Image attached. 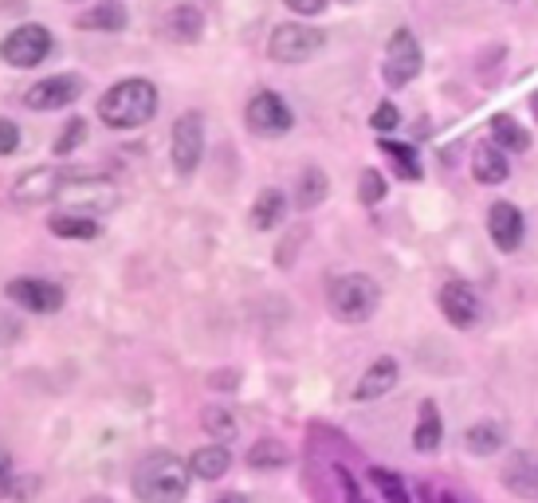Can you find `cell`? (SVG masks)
Masks as SVG:
<instances>
[{"instance_id": "obj_1", "label": "cell", "mask_w": 538, "mask_h": 503, "mask_svg": "<svg viewBox=\"0 0 538 503\" xmlns=\"http://www.w3.org/2000/svg\"><path fill=\"white\" fill-rule=\"evenodd\" d=\"M189 465L173 452H149L134 465V496L142 503H181L189 496Z\"/></svg>"}, {"instance_id": "obj_2", "label": "cell", "mask_w": 538, "mask_h": 503, "mask_svg": "<svg viewBox=\"0 0 538 503\" xmlns=\"http://www.w3.org/2000/svg\"><path fill=\"white\" fill-rule=\"evenodd\" d=\"M157 114V87L149 79H122L98 98V118L111 130H138Z\"/></svg>"}, {"instance_id": "obj_3", "label": "cell", "mask_w": 538, "mask_h": 503, "mask_svg": "<svg viewBox=\"0 0 538 503\" xmlns=\"http://www.w3.org/2000/svg\"><path fill=\"white\" fill-rule=\"evenodd\" d=\"M326 303H331L334 319H342V323H366L377 311V303H382V291H377V283L370 280V275L350 272V275H338V280L331 283Z\"/></svg>"}, {"instance_id": "obj_4", "label": "cell", "mask_w": 538, "mask_h": 503, "mask_svg": "<svg viewBox=\"0 0 538 503\" xmlns=\"http://www.w3.org/2000/svg\"><path fill=\"white\" fill-rule=\"evenodd\" d=\"M326 47V32L311 24H279L267 39V55L275 63H307Z\"/></svg>"}, {"instance_id": "obj_5", "label": "cell", "mask_w": 538, "mask_h": 503, "mask_svg": "<svg viewBox=\"0 0 538 503\" xmlns=\"http://www.w3.org/2000/svg\"><path fill=\"white\" fill-rule=\"evenodd\" d=\"M55 39L47 28L39 24H20L13 28L4 39H0V59H4L8 67H20V71H28V67H39L47 55H52Z\"/></svg>"}, {"instance_id": "obj_6", "label": "cell", "mask_w": 538, "mask_h": 503, "mask_svg": "<svg viewBox=\"0 0 538 503\" xmlns=\"http://www.w3.org/2000/svg\"><path fill=\"white\" fill-rule=\"evenodd\" d=\"M169 154H173V170L181 177L197 173V165H201V157H205V118L197 111H185L173 122V134H169Z\"/></svg>"}, {"instance_id": "obj_7", "label": "cell", "mask_w": 538, "mask_h": 503, "mask_svg": "<svg viewBox=\"0 0 538 503\" xmlns=\"http://www.w3.org/2000/svg\"><path fill=\"white\" fill-rule=\"evenodd\" d=\"M421 44H416V36L408 32V28H397L390 36V44H385V63H382V75L390 87H405L413 83L416 75H421Z\"/></svg>"}, {"instance_id": "obj_8", "label": "cell", "mask_w": 538, "mask_h": 503, "mask_svg": "<svg viewBox=\"0 0 538 503\" xmlns=\"http://www.w3.org/2000/svg\"><path fill=\"white\" fill-rule=\"evenodd\" d=\"M244 118H248V130L260 134V138H279V134H287L295 126L291 106H287L275 91H260V95L248 98Z\"/></svg>"}, {"instance_id": "obj_9", "label": "cell", "mask_w": 538, "mask_h": 503, "mask_svg": "<svg viewBox=\"0 0 538 503\" xmlns=\"http://www.w3.org/2000/svg\"><path fill=\"white\" fill-rule=\"evenodd\" d=\"M4 295L16 303V307L32 311V314H55L63 307V288L52 280H36V275H20L4 288Z\"/></svg>"}, {"instance_id": "obj_10", "label": "cell", "mask_w": 538, "mask_h": 503, "mask_svg": "<svg viewBox=\"0 0 538 503\" xmlns=\"http://www.w3.org/2000/svg\"><path fill=\"white\" fill-rule=\"evenodd\" d=\"M79 95H83V79L79 75H52V79H39L36 87H28L24 106L28 111H63Z\"/></svg>"}, {"instance_id": "obj_11", "label": "cell", "mask_w": 538, "mask_h": 503, "mask_svg": "<svg viewBox=\"0 0 538 503\" xmlns=\"http://www.w3.org/2000/svg\"><path fill=\"white\" fill-rule=\"evenodd\" d=\"M500 480L511 496L519 499H538V452L531 449H515L507 452L503 468H500Z\"/></svg>"}, {"instance_id": "obj_12", "label": "cell", "mask_w": 538, "mask_h": 503, "mask_svg": "<svg viewBox=\"0 0 538 503\" xmlns=\"http://www.w3.org/2000/svg\"><path fill=\"white\" fill-rule=\"evenodd\" d=\"M71 181V173L63 170H28L20 181L13 185V201L20 205H44V201H59V193H63V185Z\"/></svg>"}, {"instance_id": "obj_13", "label": "cell", "mask_w": 538, "mask_h": 503, "mask_svg": "<svg viewBox=\"0 0 538 503\" xmlns=\"http://www.w3.org/2000/svg\"><path fill=\"white\" fill-rule=\"evenodd\" d=\"M487 232H492V240L500 252H515L523 244V232H526L523 213L515 209L511 201L492 205V209H487Z\"/></svg>"}, {"instance_id": "obj_14", "label": "cell", "mask_w": 538, "mask_h": 503, "mask_svg": "<svg viewBox=\"0 0 538 503\" xmlns=\"http://www.w3.org/2000/svg\"><path fill=\"white\" fill-rule=\"evenodd\" d=\"M59 201H79L83 209H114L118 205V189L103 177H71L59 193Z\"/></svg>"}, {"instance_id": "obj_15", "label": "cell", "mask_w": 538, "mask_h": 503, "mask_svg": "<svg viewBox=\"0 0 538 503\" xmlns=\"http://www.w3.org/2000/svg\"><path fill=\"white\" fill-rule=\"evenodd\" d=\"M441 311L452 327H472V323L480 319V299H475V291L467 288V283L452 280L441 288Z\"/></svg>"}, {"instance_id": "obj_16", "label": "cell", "mask_w": 538, "mask_h": 503, "mask_svg": "<svg viewBox=\"0 0 538 503\" xmlns=\"http://www.w3.org/2000/svg\"><path fill=\"white\" fill-rule=\"evenodd\" d=\"M397 378H401V366H397V358H377L370 370L362 373V381H357V390H354V401H377V398H385L393 386H397Z\"/></svg>"}, {"instance_id": "obj_17", "label": "cell", "mask_w": 538, "mask_h": 503, "mask_svg": "<svg viewBox=\"0 0 538 503\" xmlns=\"http://www.w3.org/2000/svg\"><path fill=\"white\" fill-rule=\"evenodd\" d=\"M472 173L480 185H500L511 177V165H507V154L500 142H480L472 154Z\"/></svg>"}, {"instance_id": "obj_18", "label": "cell", "mask_w": 538, "mask_h": 503, "mask_svg": "<svg viewBox=\"0 0 538 503\" xmlns=\"http://www.w3.org/2000/svg\"><path fill=\"white\" fill-rule=\"evenodd\" d=\"M162 32L173 39V44H197L205 32V16H201V8H193V4H181V8H173V13H165V24H162Z\"/></svg>"}, {"instance_id": "obj_19", "label": "cell", "mask_w": 538, "mask_h": 503, "mask_svg": "<svg viewBox=\"0 0 538 503\" xmlns=\"http://www.w3.org/2000/svg\"><path fill=\"white\" fill-rule=\"evenodd\" d=\"M507 445V429H503V421H475L472 429L464 432V449L472 452V457H495Z\"/></svg>"}, {"instance_id": "obj_20", "label": "cell", "mask_w": 538, "mask_h": 503, "mask_svg": "<svg viewBox=\"0 0 538 503\" xmlns=\"http://www.w3.org/2000/svg\"><path fill=\"white\" fill-rule=\"evenodd\" d=\"M47 229H52L59 240H98L103 229H98L95 216H83V213H55L52 221H47Z\"/></svg>"}, {"instance_id": "obj_21", "label": "cell", "mask_w": 538, "mask_h": 503, "mask_svg": "<svg viewBox=\"0 0 538 503\" xmlns=\"http://www.w3.org/2000/svg\"><path fill=\"white\" fill-rule=\"evenodd\" d=\"M75 24L83 28V32H122V28H126V8L118 4V0H103V4L87 8Z\"/></svg>"}, {"instance_id": "obj_22", "label": "cell", "mask_w": 538, "mask_h": 503, "mask_svg": "<svg viewBox=\"0 0 538 503\" xmlns=\"http://www.w3.org/2000/svg\"><path fill=\"white\" fill-rule=\"evenodd\" d=\"M228 468H232V457H228L224 445H205L189 457V472H193L197 480H221Z\"/></svg>"}, {"instance_id": "obj_23", "label": "cell", "mask_w": 538, "mask_h": 503, "mask_svg": "<svg viewBox=\"0 0 538 503\" xmlns=\"http://www.w3.org/2000/svg\"><path fill=\"white\" fill-rule=\"evenodd\" d=\"M441 440H444L441 413H436L433 401H421V417H416V429H413V449L416 452H436Z\"/></svg>"}, {"instance_id": "obj_24", "label": "cell", "mask_w": 538, "mask_h": 503, "mask_svg": "<svg viewBox=\"0 0 538 503\" xmlns=\"http://www.w3.org/2000/svg\"><path fill=\"white\" fill-rule=\"evenodd\" d=\"M283 216H287V197L279 193V189H264L252 201V229L267 232V229H275Z\"/></svg>"}, {"instance_id": "obj_25", "label": "cell", "mask_w": 538, "mask_h": 503, "mask_svg": "<svg viewBox=\"0 0 538 503\" xmlns=\"http://www.w3.org/2000/svg\"><path fill=\"white\" fill-rule=\"evenodd\" d=\"M326 193H331V181H326L323 170H303L298 173V185H295V205L298 209H318V205L326 201Z\"/></svg>"}, {"instance_id": "obj_26", "label": "cell", "mask_w": 538, "mask_h": 503, "mask_svg": "<svg viewBox=\"0 0 538 503\" xmlns=\"http://www.w3.org/2000/svg\"><path fill=\"white\" fill-rule=\"evenodd\" d=\"M492 134H495V142H500L503 150H515V154H523L526 146H531V134H526L511 114H495L492 118Z\"/></svg>"}, {"instance_id": "obj_27", "label": "cell", "mask_w": 538, "mask_h": 503, "mask_svg": "<svg viewBox=\"0 0 538 503\" xmlns=\"http://www.w3.org/2000/svg\"><path fill=\"white\" fill-rule=\"evenodd\" d=\"M287 460H291V452H287V445H279V440H256L252 452H248V465H252L256 472L283 468Z\"/></svg>"}, {"instance_id": "obj_28", "label": "cell", "mask_w": 538, "mask_h": 503, "mask_svg": "<svg viewBox=\"0 0 538 503\" xmlns=\"http://www.w3.org/2000/svg\"><path fill=\"white\" fill-rule=\"evenodd\" d=\"M382 150L397 162V170H401V177H408V181H421V162H416V150L405 142H393V138H382Z\"/></svg>"}, {"instance_id": "obj_29", "label": "cell", "mask_w": 538, "mask_h": 503, "mask_svg": "<svg viewBox=\"0 0 538 503\" xmlns=\"http://www.w3.org/2000/svg\"><path fill=\"white\" fill-rule=\"evenodd\" d=\"M201 421H205V429L213 432L216 440H232L236 437V417L228 409H221V406H208L205 413H201Z\"/></svg>"}, {"instance_id": "obj_30", "label": "cell", "mask_w": 538, "mask_h": 503, "mask_svg": "<svg viewBox=\"0 0 538 503\" xmlns=\"http://www.w3.org/2000/svg\"><path fill=\"white\" fill-rule=\"evenodd\" d=\"M370 480L377 484V491L385 496V503H413V499H408V491H405V480H401V476H393V472L374 468V472H370Z\"/></svg>"}, {"instance_id": "obj_31", "label": "cell", "mask_w": 538, "mask_h": 503, "mask_svg": "<svg viewBox=\"0 0 538 503\" xmlns=\"http://www.w3.org/2000/svg\"><path fill=\"white\" fill-rule=\"evenodd\" d=\"M83 138H87V122H83V118H71V122H67L63 130H59V138H55L52 150H55L59 157H63V154L79 150V146H83Z\"/></svg>"}, {"instance_id": "obj_32", "label": "cell", "mask_w": 538, "mask_h": 503, "mask_svg": "<svg viewBox=\"0 0 538 503\" xmlns=\"http://www.w3.org/2000/svg\"><path fill=\"white\" fill-rule=\"evenodd\" d=\"M382 197H385V177L377 173V170H366L362 181H357V201H362V205H377Z\"/></svg>"}, {"instance_id": "obj_33", "label": "cell", "mask_w": 538, "mask_h": 503, "mask_svg": "<svg viewBox=\"0 0 538 503\" xmlns=\"http://www.w3.org/2000/svg\"><path fill=\"white\" fill-rule=\"evenodd\" d=\"M397 122H401V111H397L393 103H382V106L374 111V118H370V126H374L377 134H390Z\"/></svg>"}, {"instance_id": "obj_34", "label": "cell", "mask_w": 538, "mask_h": 503, "mask_svg": "<svg viewBox=\"0 0 538 503\" xmlns=\"http://www.w3.org/2000/svg\"><path fill=\"white\" fill-rule=\"evenodd\" d=\"M20 150V126L13 118H0V157H13Z\"/></svg>"}, {"instance_id": "obj_35", "label": "cell", "mask_w": 538, "mask_h": 503, "mask_svg": "<svg viewBox=\"0 0 538 503\" xmlns=\"http://www.w3.org/2000/svg\"><path fill=\"white\" fill-rule=\"evenodd\" d=\"M13 496V457L0 449V499Z\"/></svg>"}, {"instance_id": "obj_36", "label": "cell", "mask_w": 538, "mask_h": 503, "mask_svg": "<svg viewBox=\"0 0 538 503\" xmlns=\"http://www.w3.org/2000/svg\"><path fill=\"white\" fill-rule=\"evenodd\" d=\"M287 8H291L295 16H318L326 8V0H283Z\"/></svg>"}, {"instance_id": "obj_37", "label": "cell", "mask_w": 538, "mask_h": 503, "mask_svg": "<svg viewBox=\"0 0 538 503\" xmlns=\"http://www.w3.org/2000/svg\"><path fill=\"white\" fill-rule=\"evenodd\" d=\"M338 480H342V491H346V503H370V499H366V496H362V488H357V484H354V476H350V472H346V468H338Z\"/></svg>"}, {"instance_id": "obj_38", "label": "cell", "mask_w": 538, "mask_h": 503, "mask_svg": "<svg viewBox=\"0 0 538 503\" xmlns=\"http://www.w3.org/2000/svg\"><path fill=\"white\" fill-rule=\"evenodd\" d=\"M213 503H252L248 496H240V491H228V496H216Z\"/></svg>"}, {"instance_id": "obj_39", "label": "cell", "mask_w": 538, "mask_h": 503, "mask_svg": "<svg viewBox=\"0 0 538 503\" xmlns=\"http://www.w3.org/2000/svg\"><path fill=\"white\" fill-rule=\"evenodd\" d=\"M83 503H114V499H106V496H91V499H83Z\"/></svg>"}, {"instance_id": "obj_40", "label": "cell", "mask_w": 538, "mask_h": 503, "mask_svg": "<svg viewBox=\"0 0 538 503\" xmlns=\"http://www.w3.org/2000/svg\"><path fill=\"white\" fill-rule=\"evenodd\" d=\"M531 111H534V118H538V91L531 95Z\"/></svg>"}, {"instance_id": "obj_41", "label": "cell", "mask_w": 538, "mask_h": 503, "mask_svg": "<svg viewBox=\"0 0 538 503\" xmlns=\"http://www.w3.org/2000/svg\"><path fill=\"white\" fill-rule=\"evenodd\" d=\"M441 503H456V496H441Z\"/></svg>"}, {"instance_id": "obj_42", "label": "cell", "mask_w": 538, "mask_h": 503, "mask_svg": "<svg viewBox=\"0 0 538 503\" xmlns=\"http://www.w3.org/2000/svg\"><path fill=\"white\" fill-rule=\"evenodd\" d=\"M342 4H350V0H342Z\"/></svg>"}]
</instances>
